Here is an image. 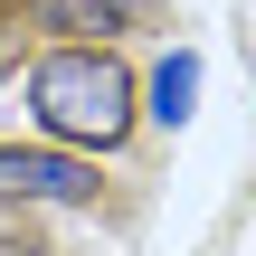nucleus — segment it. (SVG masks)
Returning a JSON list of instances; mask_svg holds the SVG:
<instances>
[{"label": "nucleus", "mask_w": 256, "mask_h": 256, "mask_svg": "<svg viewBox=\"0 0 256 256\" xmlns=\"http://www.w3.org/2000/svg\"><path fill=\"white\" fill-rule=\"evenodd\" d=\"M0 200H95V162H76V152H19V142H0Z\"/></svg>", "instance_id": "nucleus-2"}, {"label": "nucleus", "mask_w": 256, "mask_h": 256, "mask_svg": "<svg viewBox=\"0 0 256 256\" xmlns=\"http://www.w3.org/2000/svg\"><path fill=\"white\" fill-rule=\"evenodd\" d=\"M28 114L66 142V152H114L133 133V76L114 48H57L28 66Z\"/></svg>", "instance_id": "nucleus-1"}, {"label": "nucleus", "mask_w": 256, "mask_h": 256, "mask_svg": "<svg viewBox=\"0 0 256 256\" xmlns=\"http://www.w3.org/2000/svg\"><path fill=\"white\" fill-rule=\"evenodd\" d=\"M38 28H66V48H95L114 28H133V0H19Z\"/></svg>", "instance_id": "nucleus-3"}, {"label": "nucleus", "mask_w": 256, "mask_h": 256, "mask_svg": "<svg viewBox=\"0 0 256 256\" xmlns=\"http://www.w3.org/2000/svg\"><path fill=\"white\" fill-rule=\"evenodd\" d=\"M190 95H200V57H162V76H152V124H190Z\"/></svg>", "instance_id": "nucleus-4"}]
</instances>
